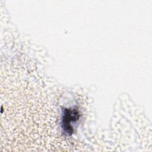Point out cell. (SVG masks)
I'll use <instances>...</instances> for the list:
<instances>
[{
	"label": "cell",
	"instance_id": "cell-1",
	"mask_svg": "<svg viewBox=\"0 0 152 152\" xmlns=\"http://www.w3.org/2000/svg\"><path fill=\"white\" fill-rule=\"evenodd\" d=\"M79 118V113L76 109H64L62 126L67 134L71 135L73 132V127L72 124L76 122Z\"/></svg>",
	"mask_w": 152,
	"mask_h": 152
}]
</instances>
